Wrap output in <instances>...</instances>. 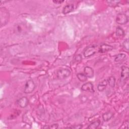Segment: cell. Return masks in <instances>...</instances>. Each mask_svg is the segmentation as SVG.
Listing matches in <instances>:
<instances>
[{
  "mask_svg": "<svg viewBox=\"0 0 129 129\" xmlns=\"http://www.w3.org/2000/svg\"><path fill=\"white\" fill-rule=\"evenodd\" d=\"M9 13L8 10L5 8L1 9V26L5 25L9 21Z\"/></svg>",
  "mask_w": 129,
  "mask_h": 129,
  "instance_id": "obj_1",
  "label": "cell"
},
{
  "mask_svg": "<svg viewBox=\"0 0 129 129\" xmlns=\"http://www.w3.org/2000/svg\"><path fill=\"white\" fill-rule=\"evenodd\" d=\"M70 75L71 71L67 69H59L56 73L57 78L60 80L66 79L69 77Z\"/></svg>",
  "mask_w": 129,
  "mask_h": 129,
  "instance_id": "obj_2",
  "label": "cell"
},
{
  "mask_svg": "<svg viewBox=\"0 0 129 129\" xmlns=\"http://www.w3.org/2000/svg\"><path fill=\"white\" fill-rule=\"evenodd\" d=\"M35 88V84L33 82V81L32 80H28L25 84L24 90V93L26 94L31 93L34 91Z\"/></svg>",
  "mask_w": 129,
  "mask_h": 129,
  "instance_id": "obj_3",
  "label": "cell"
},
{
  "mask_svg": "<svg viewBox=\"0 0 129 129\" xmlns=\"http://www.w3.org/2000/svg\"><path fill=\"white\" fill-rule=\"evenodd\" d=\"M97 49V46L96 45H93L88 47L84 51V56L85 57H88L94 55L96 52Z\"/></svg>",
  "mask_w": 129,
  "mask_h": 129,
  "instance_id": "obj_4",
  "label": "cell"
},
{
  "mask_svg": "<svg viewBox=\"0 0 129 129\" xmlns=\"http://www.w3.org/2000/svg\"><path fill=\"white\" fill-rule=\"evenodd\" d=\"M127 16L124 13H119L116 17V22L120 25H124L128 22Z\"/></svg>",
  "mask_w": 129,
  "mask_h": 129,
  "instance_id": "obj_5",
  "label": "cell"
},
{
  "mask_svg": "<svg viewBox=\"0 0 129 129\" xmlns=\"http://www.w3.org/2000/svg\"><path fill=\"white\" fill-rule=\"evenodd\" d=\"M121 71L120 74V81H126L128 78L129 70L127 67L123 66L121 68Z\"/></svg>",
  "mask_w": 129,
  "mask_h": 129,
  "instance_id": "obj_6",
  "label": "cell"
},
{
  "mask_svg": "<svg viewBox=\"0 0 129 129\" xmlns=\"http://www.w3.org/2000/svg\"><path fill=\"white\" fill-rule=\"evenodd\" d=\"M81 90L84 91L89 92L91 93L94 92L93 85L91 82H87L84 84L81 87Z\"/></svg>",
  "mask_w": 129,
  "mask_h": 129,
  "instance_id": "obj_7",
  "label": "cell"
},
{
  "mask_svg": "<svg viewBox=\"0 0 129 129\" xmlns=\"http://www.w3.org/2000/svg\"><path fill=\"white\" fill-rule=\"evenodd\" d=\"M113 47L107 44H102L98 48V52L100 53H105L111 50Z\"/></svg>",
  "mask_w": 129,
  "mask_h": 129,
  "instance_id": "obj_8",
  "label": "cell"
},
{
  "mask_svg": "<svg viewBox=\"0 0 129 129\" xmlns=\"http://www.w3.org/2000/svg\"><path fill=\"white\" fill-rule=\"evenodd\" d=\"M17 104L22 108L26 107L28 103V99L26 97H22L17 100Z\"/></svg>",
  "mask_w": 129,
  "mask_h": 129,
  "instance_id": "obj_9",
  "label": "cell"
},
{
  "mask_svg": "<svg viewBox=\"0 0 129 129\" xmlns=\"http://www.w3.org/2000/svg\"><path fill=\"white\" fill-rule=\"evenodd\" d=\"M126 58V55L124 53H119L117 54L114 58V60L117 63H122Z\"/></svg>",
  "mask_w": 129,
  "mask_h": 129,
  "instance_id": "obj_10",
  "label": "cell"
},
{
  "mask_svg": "<svg viewBox=\"0 0 129 129\" xmlns=\"http://www.w3.org/2000/svg\"><path fill=\"white\" fill-rule=\"evenodd\" d=\"M74 6L73 4H69L65 6L62 11V12L63 14H67L74 10Z\"/></svg>",
  "mask_w": 129,
  "mask_h": 129,
  "instance_id": "obj_11",
  "label": "cell"
},
{
  "mask_svg": "<svg viewBox=\"0 0 129 129\" xmlns=\"http://www.w3.org/2000/svg\"><path fill=\"white\" fill-rule=\"evenodd\" d=\"M84 74L89 78H92L94 76V71L90 67H86L84 69Z\"/></svg>",
  "mask_w": 129,
  "mask_h": 129,
  "instance_id": "obj_12",
  "label": "cell"
},
{
  "mask_svg": "<svg viewBox=\"0 0 129 129\" xmlns=\"http://www.w3.org/2000/svg\"><path fill=\"white\" fill-rule=\"evenodd\" d=\"M107 85V81L106 80H104L98 84L97 86V89L100 92L103 91L105 89Z\"/></svg>",
  "mask_w": 129,
  "mask_h": 129,
  "instance_id": "obj_13",
  "label": "cell"
},
{
  "mask_svg": "<svg viewBox=\"0 0 129 129\" xmlns=\"http://www.w3.org/2000/svg\"><path fill=\"white\" fill-rule=\"evenodd\" d=\"M113 114L112 112L110 111L106 112L105 113H104L102 115V118L104 121H108L112 117H113Z\"/></svg>",
  "mask_w": 129,
  "mask_h": 129,
  "instance_id": "obj_14",
  "label": "cell"
},
{
  "mask_svg": "<svg viewBox=\"0 0 129 129\" xmlns=\"http://www.w3.org/2000/svg\"><path fill=\"white\" fill-rule=\"evenodd\" d=\"M100 124V121L99 120H97L90 123L87 128L90 129H95L98 128Z\"/></svg>",
  "mask_w": 129,
  "mask_h": 129,
  "instance_id": "obj_15",
  "label": "cell"
},
{
  "mask_svg": "<svg viewBox=\"0 0 129 129\" xmlns=\"http://www.w3.org/2000/svg\"><path fill=\"white\" fill-rule=\"evenodd\" d=\"M115 33L117 36L119 37H123L124 36V34H125L124 30H123L122 28H121L120 27H116V30H115Z\"/></svg>",
  "mask_w": 129,
  "mask_h": 129,
  "instance_id": "obj_16",
  "label": "cell"
},
{
  "mask_svg": "<svg viewBox=\"0 0 129 129\" xmlns=\"http://www.w3.org/2000/svg\"><path fill=\"white\" fill-rule=\"evenodd\" d=\"M107 83H108L109 85L113 88L115 86V79L114 78V77L113 76H110L108 78L107 81Z\"/></svg>",
  "mask_w": 129,
  "mask_h": 129,
  "instance_id": "obj_17",
  "label": "cell"
},
{
  "mask_svg": "<svg viewBox=\"0 0 129 129\" xmlns=\"http://www.w3.org/2000/svg\"><path fill=\"white\" fill-rule=\"evenodd\" d=\"M77 77L79 81L81 82H85L87 80V77L83 73H78L77 75Z\"/></svg>",
  "mask_w": 129,
  "mask_h": 129,
  "instance_id": "obj_18",
  "label": "cell"
},
{
  "mask_svg": "<svg viewBox=\"0 0 129 129\" xmlns=\"http://www.w3.org/2000/svg\"><path fill=\"white\" fill-rule=\"evenodd\" d=\"M107 3L109 6L111 7H115L118 5L120 3L119 1H107Z\"/></svg>",
  "mask_w": 129,
  "mask_h": 129,
  "instance_id": "obj_19",
  "label": "cell"
},
{
  "mask_svg": "<svg viewBox=\"0 0 129 129\" xmlns=\"http://www.w3.org/2000/svg\"><path fill=\"white\" fill-rule=\"evenodd\" d=\"M128 39H126L122 43V46L123 47V48L126 50L127 51H128V49H129V46H128Z\"/></svg>",
  "mask_w": 129,
  "mask_h": 129,
  "instance_id": "obj_20",
  "label": "cell"
},
{
  "mask_svg": "<svg viewBox=\"0 0 129 129\" xmlns=\"http://www.w3.org/2000/svg\"><path fill=\"white\" fill-rule=\"evenodd\" d=\"M83 127V125L81 124H79V125H75L73 126H72L71 127H69V128H75V129H80L82 128Z\"/></svg>",
  "mask_w": 129,
  "mask_h": 129,
  "instance_id": "obj_21",
  "label": "cell"
},
{
  "mask_svg": "<svg viewBox=\"0 0 129 129\" xmlns=\"http://www.w3.org/2000/svg\"><path fill=\"white\" fill-rule=\"evenodd\" d=\"M75 60L77 61H80L82 60V56L80 54H78L75 57Z\"/></svg>",
  "mask_w": 129,
  "mask_h": 129,
  "instance_id": "obj_22",
  "label": "cell"
},
{
  "mask_svg": "<svg viewBox=\"0 0 129 129\" xmlns=\"http://www.w3.org/2000/svg\"><path fill=\"white\" fill-rule=\"evenodd\" d=\"M58 126V124H56V123H55V124H52L50 126H49V128H57Z\"/></svg>",
  "mask_w": 129,
  "mask_h": 129,
  "instance_id": "obj_23",
  "label": "cell"
},
{
  "mask_svg": "<svg viewBox=\"0 0 129 129\" xmlns=\"http://www.w3.org/2000/svg\"><path fill=\"white\" fill-rule=\"evenodd\" d=\"M64 1H53V2L55 4H60L61 3H63Z\"/></svg>",
  "mask_w": 129,
  "mask_h": 129,
  "instance_id": "obj_24",
  "label": "cell"
}]
</instances>
